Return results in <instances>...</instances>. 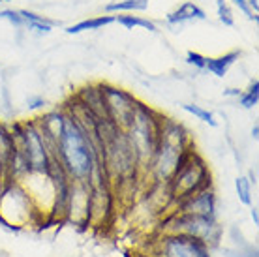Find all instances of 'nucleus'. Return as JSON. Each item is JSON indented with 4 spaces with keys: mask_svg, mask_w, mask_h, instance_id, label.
Here are the masks:
<instances>
[{
    "mask_svg": "<svg viewBox=\"0 0 259 257\" xmlns=\"http://www.w3.org/2000/svg\"><path fill=\"white\" fill-rule=\"evenodd\" d=\"M100 145L94 143L84 134L77 120L66 113L64 130L57 145V156L53 160H59L64 171L71 180L89 182L94 163L100 160Z\"/></svg>",
    "mask_w": 259,
    "mask_h": 257,
    "instance_id": "obj_1",
    "label": "nucleus"
},
{
    "mask_svg": "<svg viewBox=\"0 0 259 257\" xmlns=\"http://www.w3.org/2000/svg\"><path fill=\"white\" fill-rule=\"evenodd\" d=\"M190 152H192V139L184 126L171 118H163L158 147L149 163V173L152 180L158 184H167L190 156Z\"/></svg>",
    "mask_w": 259,
    "mask_h": 257,
    "instance_id": "obj_2",
    "label": "nucleus"
},
{
    "mask_svg": "<svg viewBox=\"0 0 259 257\" xmlns=\"http://www.w3.org/2000/svg\"><path fill=\"white\" fill-rule=\"evenodd\" d=\"M162 120L163 116L158 115L154 109H150L145 103L137 102L136 113H134L130 124L124 130L130 145L136 150L141 169H149V163L156 152V147H158Z\"/></svg>",
    "mask_w": 259,
    "mask_h": 257,
    "instance_id": "obj_3",
    "label": "nucleus"
},
{
    "mask_svg": "<svg viewBox=\"0 0 259 257\" xmlns=\"http://www.w3.org/2000/svg\"><path fill=\"white\" fill-rule=\"evenodd\" d=\"M167 188L171 193V203L175 205L205 188H210V171L205 165L203 158L192 150L179 171L171 177Z\"/></svg>",
    "mask_w": 259,
    "mask_h": 257,
    "instance_id": "obj_4",
    "label": "nucleus"
},
{
    "mask_svg": "<svg viewBox=\"0 0 259 257\" xmlns=\"http://www.w3.org/2000/svg\"><path fill=\"white\" fill-rule=\"evenodd\" d=\"M12 134L13 139H15V145L25 154L28 169L30 171H38V173H47L53 156L49 152V148H47L41 134H39L38 124H15L12 128Z\"/></svg>",
    "mask_w": 259,
    "mask_h": 257,
    "instance_id": "obj_5",
    "label": "nucleus"
},
{
    "mask_svg": "<svg viewBox=\"0 0 259 257\" xmlns=\"http://www.w3.org/2000/svg\"><path fill=\"white\" fill-rule=\"evenodd\" d=\"M163 233L188 235V237L199 238L207 246H212L220 240L222 229L216 218H210V216L175 212L163 222Z\"/></svg>",
    "mask_w": 259,
    "mask_h": 257,
    "instance_id": "obj_6",
    "label": "nucleus"
},
{
    "mask_svg": "<svg viewBox=\"0 0 259 257\" xmlns=\"http://www.w3.org/2000/svg\"><path fill=\"white\" fill-rule=\"evenodd\" d=\"M156 257H210V251L199 238L179 233H163L156 242Z\"/></svg>",
    "mask_w": 259,
    "mask_h": 257,
    "instance_id": "obj_7",
    "label": "nucleus"
},
{
    "mask_svg": "<svg viewBox=\"0 0 259 257\" xmlns=\"http://www.w3.org/2000/svg\"><path fill=\"white\" fill-rule=\"evenodd\" d=\"M100 89L104 94L107 118L120 130H126V126L130 124L132 116L136 113L137 100L130 92L117 89V87H111V84H100Z\"/></svg>",
    "mask_w": 259,
    "mask_h": 257,
    "instance_id": "obj_8",
    "label": "nucleus"
},
{
    "mask_svg": "<svg viewBox=\"0 0 259 257\" xmlns=\"http://www.w3.org/2000/svg\"><path fill=\"white\" fill-rule=\"evenodd\" d=\"M91 216V184L83 180H71L66 218L75 225H87Z\"/></svg>",
    "mask_w": 259,
    "mask_h": 257,
    "instance_id": "obj_9",
    "label": "nucleus"
},
{
    "mask_svg": "<svg viewBox=\"0 0 259 257\" xmlns=\"http://www.w3.org/2000/svg\"><path fill=\"white\" fill-rule=\"evenodd\" d=\"M175 212L216 218V195H214L212 188H205V190L190 195L186 199H182L181 203H177Z\"/></svg>",
    "mask_w": 259,
    "mask_h": 257,
    "instance_id": "obj_10",
    "label": "nucleus"
},
{
    "mask_svg": "<svg viewBox=\"0 0 259 257\" xmlns=\"http://www.w3.org/2000/svg\"><path fill=\"white\" fill-rule=\"evenodd\" d=\"M75 100L83 105L84 109L91 111L94 116H98V118H107V115H105L104 94H102L100 84H96V87H84V89H81V92L75 96Z\"/></svg>",
    "mask_w": 259,
    "mask_h": 257,
    "instance_id": "obj_11",
    "label": "nucleus"
},
{
    "mask_svg": "<svg viewBox=\"0 0 259 257\" xmlns=\"http://www.w3.org/2000/svg\"><path fill=\"white\" fill-rule=\"evenodd\" d=\"M195 19L205 21L207 15L194 2H184L182 6H179L175 12H171L167 15V23L171 26H181L182 23H188V21H195Z\"/></svg>",
    "mask_w": 259,
    "mask_h": 257,
    "instance_id": "obj_12",
    "label": "nucleus"
},
{
    "mask_svg": "<svg viewBox=\"0 0 259 257\" xmlns=\"http://www.w3.org/2000/svg\"><path fill=\"white\" fill-rule=\"evenodd\" d=\"M239 57H240V51H231L218 58H207L205 60V70H208L216 77H226L227 70L239 60Z\"/></svg>",
    "mask_w": 259,
    "mask_h": 257,
    "instance_id": "obj_13",
    "label": "nucleus"
},
{
    "mask_svg": "<svg viewBox=\"0 0 259 257\" xmlns=\"http://www.w3.org/2000/svg\"><path fill=\"white\" fill-rule=\"evenodd\" d=\"M13 147H15V141H13L12 130H8L4 124H0V177L2 179L6 175L8 161H10V156L13 152Z\"/></svg>",
    "mask_w": 259,
    "mask_h": 257,
    "instance_id": "obj_14",
    "label": "nucleus"
},
{
    "mask_svg": "<svg viewBox=\"0 0 259 257\" xmlns=\"http://www.w3.org/2000/svg\"><path fill=\"white\" fill-rule=\"evenodd\" d=\"M115 23V15H98V17H92V19H84L77 25H71L66 28L68 34H79L84 32V30H98V28H104V26Z\"/></svg>",
    "mask_w": 259,
    "mask_h": 257,
    "instance_id": "obj_15",
    "label": "nucleus"
},
{
    "mask_svg": "<svg viewBox=\"0 0 259 257\" xmlns=\"http://www.w3.org/2000/svg\"><path fill=\"white\" fill-rule=\"evenodd\" d=\"M115 23L126 26V28H136V26H141V28L150 30V32H156V30H158L152 21L143 19V17H139V15H115Z\"/></svg>",
    "mask_w": 259,
    "mask_h": 257,
    "instance_id": "obj_16",
    "label": "nucleus"
},
{
    "mask_svg": "<svg viewBox=\"0 0 259 257\" xmlns=\"http://www.w3.org/2000/svg\"><path fill=\"white\" fill-rule=\"evenodd\" d=\"M149 6V0H122L105 6V12H145Z\"/></svg>",
    "mask_w": 259,
    "mask_h": 257,
    "instance_id": "obj_17",
    "label": "nucleus"
},
{
    "mask_svg": "<svg viewBox=\"0 0 259 257\" xmlns=\"http://www.w3.org/2000/svg\"><path fill=\"white\" fill-rule=\"evenodd\" d=\"M257 102H259V81L253 79V83L250 84V89L239 96V103L244 109H252V107L257 105Z\"/></svg>",
    "mask_w": 259,
    "mask_h": 257,
    "instance_id": "obj_18",
    "label": "nucleus"
},
{
    "mask_svg": "<svg viewBox=\"0 0 259 257\" xmlns=\"http://www.w3.org/2000/svg\"><path fill=\"white\" fill-rule=\"evenodd\" d=\"M182 109L188 111V113H192L194 116H197L199 120H203V122H207L208 126H218V122L214 120V116L210 111L203 109V107H199V105H194V103H184L182 105Z\"/></svg>",
    "mask_w": 259,
    "mask_h": 257,
    "instance_id": "obj_19",
    "label": "nucleus"
},
{
    "mask_svg": "<svg viewBox=\"0 0 259 257\" xmlns=\"http://www.w3.org/2000/svg\"><path fill=\"white\" fill-rule=\"evenodd\" d=\"M235 186H237V193H239L240 203L248 206L252 205V184H250V180L246 177H240V179H237Z\"/></svg>",
    "mask_w": 259,
    "mask_h": 257,
    "instance_id": "obj_20",
    "label": "nucleus"
},
{
    "mask_svg": "<svg viewBox=\"0 0 259 257\" xmlns=\"http://www.w3.org/2000/svg\"><path fill=\"white\" fill-rule=\"evenodd\" d=\"M53 21L46 19V17H39L38 21H28L26 23V28L28 30H34V32H38V34H49L53 30Z\"/></svg>",
    "mask_w": 259,
    "mask_h": 257,
    "instance_id": "obj_21",
    "label": "nucleus"
},
{
    "mask_svg": "<svg viewBox=\"0 0 259 257\" xmlns=\"http://www.w3.org/2000/svg\"><path fill=\"white\" fill-rule=\"evenodd\" d=\"M216 8H218V17H220L222 23L226 26H233L235 25L233 13H231L226 0H216Z\"/></svg>",
    "mask_w": 259,
    "mask_h": 257,
    "instance_id": "obj_22",
    "label": "nucleus"
},
{
    "mask_svg": "<svg viewBox=\"0 0 259 257\" xmlns=\"http://www.w3.org/2000/svg\"><path fill=\"white\" fill-rule=\"evenodd\" d=\"M0 19H8L12 25L15 26H25V19L21 17L19 10H0Z\"/></svg>",
    "mask_w": 259,
    "mask_h": 257,
    "instance_id": "obj_23",
    "label": "nucleus"
},
{
    "mask_svg": "<svg viewBox=\"0 0 259 257\" xmlns=\"http://www.w3.org/2000/svg\"><path fill=\"white\" fill-rule=\"evenodd\" d=\"M205 60H207V58L195 51H188V55H186V62H188L190 66H195L197 70H205Z\"/></svg>",
    "mask_w": 259,
    "mask_h": 257,
    "instance_id": "obj_24",
    "label": "nucleus"
},
{
    "mask_svg": "<svg viewBox=\"0 0 259 257\" xmlns=\"http://www.w3.org/2000/svg\"><path fill=\"white\" fill-rule=\"evenodd\" d=\"M233 4L235 6H239V10L242 13H244V15H246L248 19L250 21H253V23H257V15H255V13L252 12V10H250V8H248V4H246V0H233Z\"/></svg>",
    "mask_w": 259,
    "mask_h": 257,
    "instance_id": "obj_25",
    "label": "nucleus"
},
{
    "mask_svg": "<svg viewBox=\"0 0 259 257\" xmlns=\"http://www.w3.org/2000/svg\"><path fill=\"white\" fill-rule=\"evenodd\" d=\"M28 103H30L32 109H38V107H41V105H46V100H44V98H30Z\"/></svg>",
    "mask_w": 259,
    "mask_h": 257,
    "instance_id": "obj_26",
    "label": "nucleus"
},
{
    "mask_svg": "<svg viewBox=\"0 0 259 257\" xmlns=\"http://www.w3.org/2000/svg\"><path fill=\"white\" fill-rule=\"evenodd\" d=\"M240 94H242V90H239V89H227V90H224V96H237V98H239Z\"/></svg>",
    "mask_w": 259,
    "mask_h": 257,
    "instance_id": "obj_27",
    "label": "nucleus"
},
{
    "mask_svg": "<svg viewBox=\"0 0 259 257\" xmlns=\"http://www.w3.org/2000/svg\"><path fill=\"white\" fill-rule=\"evenodd\" d=\"M246 4H248V8H250V10H252L253 13H257V10H259L257 0H246Z\"/></svg>",
    "mask_w": 259,
    "mask_h": 257,
    "instance_id": "obj_28",
    "label": "nucleus"
},
{
    "mask_svg": "<svg viewBox=\"0 0 259 257\" xmlns=\"http://www.w3.org/2000/svg\"><path fill=\"white\" fill-rule=\"evenodd\" d=\"M250 214H252V220H253V224L257 225L259 224V216H257V208L253 206V208H250Z\"/></svg>",
    "mask_w": 259,
    "mask_h": 257,
    "instance_id": "obj_29",
    "label": "nucleus"
},
{
    "mask_svg": "<svg viewBox=\"0 0 259 257\" xmlns=\"http://www.w3.org/2000/svg\"><path fill=\"white\" fill-rule=\"evenodd\" d=\"M259 126H257V124H255V126H253V128H252V137H253V139H257V137H259Z\"/></svg>",
    "mask_w": 259,
    "mask_h": 257,
    "instance_id": "obj_30",
    "label": "nucleus"
},
{
    "mask_svg": "<svg viewBox=\"0 0 259 257\" xmlns=\"http://www.w3.org/2000/svg\"><path fill=\"white\" fill-rule=\"evenodd\" d=\"M0 2H8V0H0Z\"/></svg>",
    "mask_w": 259,
    "mask_h": 257,
    "instance_id": "obj_31",
    "label": "nucleus"
}]
</instances>
